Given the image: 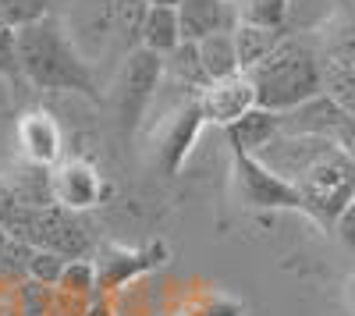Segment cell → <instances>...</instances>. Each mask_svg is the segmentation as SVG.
Wrapping results in <instances>:
<instances>
[{
	"label": "cell",
	"instance_id": "52a82bcc",
	"mask_svg": "<svg viewBox=\"0 0 355 316\" xmlns=\"http://www.w3.org/2000/svg\"><path fill=\"white\" fill-rule=\"evenodd\" d=\"M234 178L245 195V203L256 210H302V195L295 185L277 178L270 167H263L252 153L234 150Z\"/></svg>",
	"mask_w": 355,
	"mask_h": 316
},
{
	"label": "cell",
	"instance_id": "7402d4cb",
	"mask_svg": "<svg viewBox=\"0 0 355 316\" xmlns=\"http://www.w3.org/2000/svg\"><path fill=\"white\" fill-rule=\"evenodd\" d=\"M284 15H288V0H245V4H239V21H252L266 28H281Z\"/></svg>",
	"mask_w": 355,
	"mask_h": 316
},
{
	"label": "cell",
	"instance_id": "ac0fdd59",
	"mask_svg": "<svg viewBox=\"0 0 355 316\" xmlns=\"http://www.w3.org/2000/svg\"><path fill=\"white\" fill-rule=\"evenodd\" d=\"M196 50H199V61H202L206 75H210V82H217V78H231V75H239V71H242L231 28H224V33H214V36L199 40Z\"/></svg>",
	"mask_w": 355,
	"mask_h": 316
},
{
	"label": "cell",
	"instance_id": "cb8c5ba5",
	"mask_svg": "<svg viewBox=\"0 0 355 316\" xmlns=\"http://www.w3.org/2000/svg\"><path fill=\"white\" fill-rule=\"evenodd\" d=\"M89 302H93V299H78V295H71V292H64V288H53L43 316H85Z\"/></svg>",
	"mask_w": 355,
	"mask_h": 316
},
{
	"label": "cell",
	"instance_id": "e0dca14e",
	"mask_svg": "<svg viewBox=\"0 0 355 316\" xmlns=\"http://www.w3.org/2000/svg\"><path fill=\"white\" fill-rule=\"evenodd\" d=\"M231 36H234V50H239L242 71H249L252 64H259L263 57L284 40L281 28H266V25H252V21H234Z\"/></svg>",
	"mask_w": 355,
	"mask_h": 316
},
{
	"label": "cell",
	"instance_id": "f546056e",
	"mask_svg": "<svg viewBox=\"0 0 355 316\" xmlns=\"http://www.w3.org/2000/svg\"><path fill=\"white\" fill-rule=\"evenodd\" d=\"M8 245H11V231H8V227H0V256H4Z\"/></svg>",
	"mask_w": 355,
	"mask_h": 316
},
{
	"label": "cell",
	"instance_id": "83f0119b",
	"mask_svg": "<svg viewBox=\"0 0 355 316\" xmlns=\"http://www.w3.org/2000/svg\"><path fill=\"white\" fill-rule=\"evenodd\" d=\"M85 316H110V309H107V302L96 295L93 302H89V309H85Z\"/></svg>",
	"mask_w": 355,
	"mask_h": 316
},
{
	"label": "cell",
	"instance_id": "5b68a950",
	"mask_svg": "<svg viewBox=\"0 0 355 316\" xmlns=\"http://www.w3.org/2000/svg\"><path fill=\"white\" fill-rule=\"evenodd\" d=\"M160 78H164V57H157L153 50H132L121 64H117L114 85H110V103L117 110L125 128H135L139 118L146 114L150 100L160 89Z\"/></svg>",
	"mask_w": 355,
	"mask_h": 316
},
{
	"label": "cell",
	"instance_id": "44dd1931",
	"mask_svg": "<svg viewBox=\"0 0 355 316\" xmlns=\"http://www.w3.org/2000/svg\"><path fill=\"white\" fill-rule=\"evenodd\" d=\"M57 288H64L78 299H96V288H100V281H96V263H89V260H71L64 267V277Z\"/></svg>",
	"mask_w": 355,
	"mask_h": 316
},
{
	"label": "cell",
	"instance_id": "4dcf8cb0",
	"mask_svg": "<svg viewBox=\"0 0 355 316\" xmlns=\"http://www.w3.org/2000/svg\"><path fill=\"white\" fill-rule=\"evenodd\" d=\"M348 302H352V309H355V274H352V281H348Z\"/></svg>",
	"mask_w": 355,
	"mask_h": 316
},
{
	"label": "cell",
	"instance_id": "ba28073f",
	"mask_svg": "<svg viewBox=\"0 0 355 316\" xmlns=\"http://www.w3.org/2000/svg\"><path fill=\"white\" fill-rule=\"evenodd\" d=\"M252 107H256V89H252L245 71L231 75V78H217L199 93L202 118L214 121V125H224V128H231L239 118H245Z\"/></svg>",
	"mask_w": 355,
	"mask_h": 316
},
{
	"label": "cell",
	"instance_id": "3957f363",
	"mask_svg": "<svg viewBox=\"0 0 355 316\" xmlns=\"http://www.w3.org/2000/svg\"><path fill=\"white\" fill-rule=\"evenodd\" d=\"M11 238L33 245V249H46L57 252L64 260H85L93 252V235L89 227L78 220V213L64 210V207H25L15 220H11Z\"/></svg>",
	"mask_w": 355,
	"mask_h": 316
},
{
	"label": "cell",
	"instance_id": "4fadbf2b",
	"mask_svg": "<svg viewBox=\"0 0 355 316\" xmlns=\"http://www.w3.org/2000/svg\"><path fill=\"white\" fill-rule=\"evenodd\" d=\"M202 121L206 118L199 110V100H192L182 110L171 114V121L164 125V164H167V170H178V164L185 160V153H189V146H192V139H196Z\"/></svg>",
	"mask_w": 355,
	"mask_h": 316
},
{
	"label": "cell",
	"instance_id": "d4e9b609",
	"mask_svg": "<svg viewBox=\"0 0 355 316\" xmlns=\"http://www.w3.org/2000/svg\"><path fill=\"white\" fill-rule=\"evenodd\" d=\"M0 71L11 75L21 82V71H18V53H15V28L0 21Z\"/></svg>",
	"mask_w": 355,
	"mask_h": 316
},
{
	"label": "cell",
	"instance_id": "7a4b0ae2",
	"mask_svg": "<svg viewBox=\"0 0 355 316\" xmlns=\"http://www.w3.org/2000/svg\"><path fill=\"white\" fill-rule=\"evenodd\" d=\"M245 75L256 89V107L284 114L323 93V53L313 40L284 36Z\"/></svg>",
	"mask_w": 355,
	"mask_h": 316
},
{
	"label": "cell",
	"instance_id": "4316f807",
	"mask_svg": "<svg viewBox=\"0 0 355 316\" xmlns=\"http://www.w3.org/2000/svg\"><path fill=\"white\" fill-rule=\"evenodd\" d=\"M334 231H338L341 245L355 252V199H352V203H348V207L341 210V217L334 220Z\"/></svg>",
	"mask_w": 355,
	"mask_h": 316
},
{
	"label": "cell",
	"instance_id": "2e32d148",
	"mask_svg": "<svg viewBox=\"0 0 355 316\" xmlns=\"http://www.w3.org/2000/svg\"><path fill=\"white\" fill-rule=\"evenodd\" d=\"M323 93L355 114V53H323Z\"/></svg>",
	"mask_w": 355,
	"mask_h": 316
},
{
	"label": "cell",
	"instance_id": "5bb4252c",
	"mask_svg": "<svg viewBox=\"0 0 355 316\" xmlns=\"http://www.w3.org/2000/svg\"><path fill=\"white\" fill-rule=\"evenodd\" d=\"M277 132H281L277 114L266 110V107H252L245 118H239V121L227 128V139H231L234 150H242V153H259Z\"/></svg>",
	"mask_w": 355,
	"mask_h": 316
},
{
	"label": "cell",
	"instance_id": "6da1fadb",
	"mask_svg": "<svg viewBox=\"0 0 355 316\" xmlns=\"http://www.w3.org/2000/svg\"><path fill=\"white\" fill-rule=\"evenodd\" d=\"M15 53L21 82H28L40 93H82L96 100V75L78 53L75 40L68 36L64 21L46 15L33 25L15 28Z\"/></svg>",
	"mask_w": 355,
	"mask_h": 316
},
{
	"label": "cell",
	"instance_id": "277c9868",
	"mask_svg": "<svg viewBox=\"0 0 355 316\" xmlns=\"http://www.w3.org/2000/svg\"><path fill=\"white\" fill-rule=\"evenodd\" d=\"M295 188H299L302 210L309 217L334 227L341 210L355 199V164H352V157L341 146H331L299 182H295Z\"/></svg>",
	"mask_w": 355,
	"mask_h": 316
},
{
	"label": "cell",
	"instance_id": "9a60e30c",
	"mask_svg": "<svg viewBox=\"0 0 355 316\" xmlns=\"http://www.w3.org/2000/svg\"><path fill=\"white\" fill-rule=\"evenodd\" d=\"M164 78L174 82L178 89H189V93H202L210 85V75H206V68L199 61L196 43H178L164 57Z\"/></svg>",
	"mask_w": 355,
	"mask_h": 316
},
{
	"label": "cell",
	"instance_id": "8992f818",
	"mask_svg": "<svg viewBox=\"0 0 355 316\" xmlns=\"http://www.w3.org/2000/svg\"><path fill=\"white\" fill-rule=\"evenodd\" d=\"M68 36L75 40L85 64L110 57L114 46V0H64V11H57Z\"/></svg>",
	"mask_w": 355,
	"mask_h": 316
},
{
	"label": "cell",
	"instance_id": "7c38bea8",
	"mask_svg": "<svg viewBox=\"0 0 355 316\" xmlns=\"http://www.w3.org/2000/svg\"><path fill=\"white\" fill-rule=\"evenodd\" d=\"M239 11L227 0H182L178 4V25H182V40L185 43H199L214 33L234 28Z\"/></svg>",
	"mask_w": 355,
	"mask_h": 316
},
{
	"label": "cell",
	"instance_id": "ffe728a7",
	"mask_svg": "<svg viewBox=\"0 0 355 316\" xmlns=\"http://www.w3.org/2000/svg\"><path fill=\"white\" fill-rule=\"evenodd\" d=\"M57 4L61 0H0V21L11 28H21L46 15H57Z\"/></svg>",
	"mask_w": 355,
	"mask_h": 316
},
{
	"label": "cell",
	"instance_id": "f1b7e54d",
	"mask_svg": "<svg viewBox=\"0 0 355 316\" xmlns=\"http://www.w3.org/2000/svg\"><path fill=\"white\" fill-rule=\"evenodd\" d=\"M146 4H150V8H178L182 0H146Z\"/></svg>",
	"mask_w": 355,
	"mask_h": 316
},
{
	"label": "cell",
	"instance_id": "603a6c76",
	"mask_svg": "<svg viewBox=\"0 0 355 316\" xmlns=\"http://www.w3.org/2000/svg\"><path fill=\"white\" fill-rule=\"evenodd\" d=\"M71 260H64V256L57 252H46V249H33V256H28V277L40 281V284H50V288H57L64 277V267Z\"/></svg>",
	"mask_w": 355,
	"mask_h": 316
},
{
	"label": "cell",
	"instance_id": "8fae6325",
	"mask_svg": "<svg viewBox=\"0 0 355 316\" xmlns=\"http://www.w3.org/2000/svg\"><path fill=\"white\" fill-rule=\"evenodd\" d=\"M18 146H21V157L33 167L50 170L57 164V157H61V128L43 110L18 114Z\"/></svg>",
	"mask_w": 355,
	"mask_h": 316
},
{
	"label": "cell",
	"instance_id": "9c48e42d",
	"mask_svg": "<svg viewBox=\"0 0 355 316\" xmlns=\"http://www.w3.org/2000/svg\"><path fill=\"white\" fill-rule=\"evenodd\" d=\"M50 192H53V203L57 207H64L71 213H82V210L100 203L103 182H100L93 164H85V160H64V164H57L50 170Z\"/></svg>",
	"mask_w": 355,
	"mask_h": 316
},
{
	"label": "cell",
	"instance_id": "30bf717a",
	"mask_svg": "<svg viewBox=\"0 0 355 316\" xmlns=\"http://www.w3.org/2000/svg\"><path fill=\"white\" fill-rule=\"evenodd\" d=\"M348 118L352 114L345 107H338L327 93H320V96H313L299 107L277 114L281 132H288V135H320V139H334V142H338Z\"/></svg>",
	"mask_w": 355,
	"mask_h": 316
},
{
	"label": "cell",
	"instance_id": "484cf974",
	"mask_svg": "<svg viewBox=\"0 0 355 316\" xmlns=\"http://www.w3.org/2000/svg\"><path fill=\"white\" fill-rule=\"evenodd\" d=\"M18 78L0 71V118H15L18 114Z\"/></svg>",
	"mask_w": 355,
	"mask_h": 316
},
{
	"label": "cell",
	"instance_id": "d6986e66",
	"mask_svg": "<svg viewBox=\"0 0 355 316\" xmlns=\"http://www.w3.org/2000/svg\"><path fill=\"white\" fill-rule=\"evenodd\" d=\"M182 40V25H178V8H150L142 21V46L153 50L157 57H167Z\"/></svg>",
	"mask_w": 355,
	"mask_h": 316
}]
</instances>
